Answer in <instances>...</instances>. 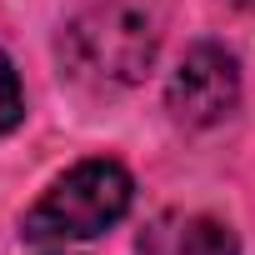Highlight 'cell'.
<instances>
[{"label":"cell","instance_id":"cell-1","mask_svg":"<svg viewBox=\"0 0 255 255\" xmlns=\"http://www.w3.org/2000/svg\"><path fill=\"white\" fill-rule=\"evenodd\" d=\"M135 200V185H130V170L120 160H80L70 165L25 215L20 235L35 240V245H65V240H90L100 230H110L115 220H125Z\"/></svg>","mask_w":255,"mask_h":255},{"label":"cell","instance_id":"cell-2","mask_svg":"<svg viewBox=\"0 0 255 255\" xmlns=\"http://www.w3.org/2000/svg\"><path fill=\"white\" fill-rule=\"evenodd\" d=\"M65 55L75 75L140 80L155 60V25L130 5H95L65 30Z\"/></svg>","mask_w":255,"mask_h":255},{"label":"cell","instance_id":"cell-3","mask_svg":"<svg viewBox=\"0 0 255 255\" xmlns=\"http://www.w3.org/2000/svg\"><path fill=\"white\" fill-rule=\"evenodd\" d=\"M180 125H215L240 105V65L225 45H190L165 90Z\"/></svg>","mask_w":255,"mask_h":255},{"label":"cell","instance_id":"cell-4","mask_svg":"<svg viewBox=\"0 0 255 255\" xmlns=\"http://www.w3.org/2000/svg\"><path fill=\"white\" fill-rule=\"evenodd\" d=\"M145 255H240V245L215 215H165L145 230Z\"/></svg>","mask_w":255,"mask_h":255},{"label":"cell","instance_id":"cell-5","mask_svg":"<svg viewBox=\"0 0 255 255\" xmlns=\"http://www.w3.org/2000/svg\"><path fill=\"white\" fill-rule=\"evenodd\" d=\"M25 120V95H20V75L10 65V55L0 50V135H10Z\"/></svg>","mask_w":255,"mask_h":255},{"label":"cell","instance_id":"cell-6","mask_svg":"<svg viewBox=\"0 0 255 255\" xmlns=\"http://www.w3.org/2000/svg\"><path fill=\"white\" fill-rule=\"evenodd\" d=\"M230 5H240V10H255V0H230Z\"/></svg>","mask_w":255,"mask_h":255}]
</instances>
